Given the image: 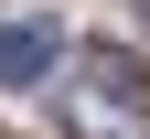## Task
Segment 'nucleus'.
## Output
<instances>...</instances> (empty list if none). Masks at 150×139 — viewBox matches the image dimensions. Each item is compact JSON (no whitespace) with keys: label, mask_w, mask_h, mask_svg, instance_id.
Segmentation results:
<instances>
[{"label":"nucleus","mask_w":150,"mask_h":139,"mask_svg":"<svg viewBox=\"0 0 150 139\" xmlns=\"http://www.w3.org/2000/svg\"><path fill=\"white\" fill-rule=\"evenodd\" d=\"M129 11H139V22H150V0H129Z\"/></svg>","instance_id":"7ed1b4c3"},{"label":"nucleus","mask_w":150,"mask_h":139,"mask_svg":"<svg viewBox=\"0 0 150 139\" xmlns=\"http://www.w3.org/2000/svg\"><path fill=\"white\" fill-rule=\"evenodd\" d=\"M54 64H64V22H43V11L0 22V86H11V96H22V86H43Z\"/></svg>","instance_id":"f03ea898"},{"label":"nucleus","mask_w":150,"mask_h":139,"mask_svg":"<svg viewBox=\"0 0 150 139\" xmlns=\"http://www.w3.org/2000/svg\"><path fill=\"white\" fill-rule=\"evenodd\" d=\"M64 139H150V64L118 43L64 54Z\"/></svg>","instance_id":"f257e3e1"}]
</instances>
